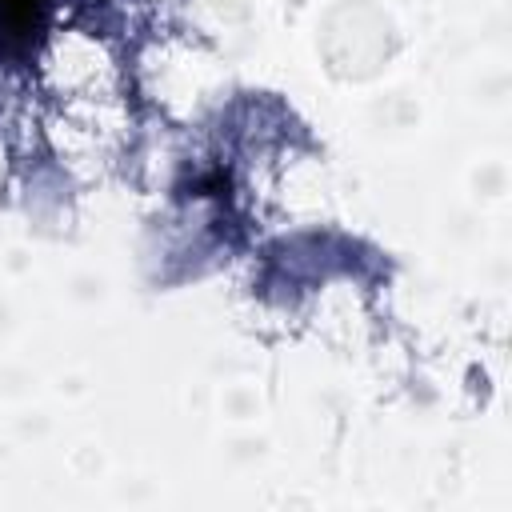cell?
<instances>
[{
	"mask_svg": "<svg viewBox=\"0 0 512 512\" xmlns=\"http://www.w3.org/2000/svg\"><path fill=\"white\" fill-rule=\"evenodd\" d=\"M48 0H0V24L8 36H32L44 24Z\"/></svg>",
	"mask_w": 512,
	"mask_h": 512,
	"instance_id": "cell-1",
	"label": "cell"
}]
</instances>
